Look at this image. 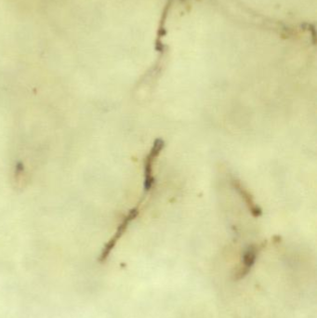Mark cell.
Listing matches in <instances>:
<instances>
[{
    "mask_svg": "<svg viewBox=\"0 0 317 318\" xmlns=\"http://www.w3.org/2000/svg\"><path fill=\"white\" fill-rule=\"evenodd\" d=\"M138 215H139V210H138L137 208L130 210V212L128 213V215L124 218L122 223L118 226L117 231L115 233L114 238L109 241L107 246H105L103 252L101 254V260H105V259L108 257L109 254L111 252V250H112V249L114 248V246H115L116 242L122 237L123 234L128 229V227H129L130 223H131L132 221H134V220L137 218Z\"/></svg>",
    "mask_w": 317,
    "mask_h": 318,
    "instance_id": "obj_2",
    "label": "cell"
},
{
    "mask_svg": "<svg viewBox=\"0 0 317 318\" xmlns=\"http://www.w3.org/2000/svg\"><path fill=\"white\" fill-rule=\"evenodd\" d=\"M231 183H232L233 188L238 192V195H240L241 198L244 200V202L245 203L247 209L249 210V212L251 213L253 217H260L262 215V210L255 203L254 199H253L252 195H250V193L237 179H233L231 181Z\"/></svg>",
    "mask_w": 317,
    "mask_h": 318,
    "instance_id": "obj_3",
    "label": "cell"
},
{
    "mask_svg": "<svg viewBox=\"0 0 317 318\" xmlns=\"http://www.w3.org/2000/svg\"><path fill=\"white\" fill-rule=\"evenodd\" d=\"M258 253H259V247L255 245H249L245 248L242 257V266L237 275L238 280L243 279L248 275V273L250 272V270L252 269L256 262Z\"/></svg>",
    "mask_w": 317,
    "mask_h": 318,
    "instance_id": "obj_4",
    "label": "cell"
},
{
    "mask_svg": "<svg viewBox=\"0 0 317 318\" xmlns=\"http://www.w3.org/2000/svg\"><path fill=\"white\" fill-rule=\"evenodd\" d=\"M165 148V142L163 139L158 138L155 140L151 150L144 160V193H148L151 190L155 183V177L153 175V165L156 159L158 158L159 155Z\"/></svg>",
    "mask_w": 317,
    "mask_h": 318,
    "instance_id": "obj_1",
    "label": "cell"
}]
</instances>
